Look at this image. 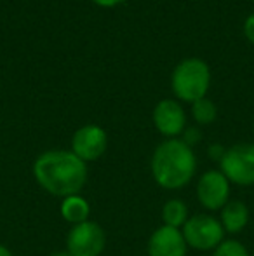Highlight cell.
Masks as SVG:
<instances>
[{"label": "cell", "instance_id": "277c9868", "mask_svg": "<svg viewBox=\"0 0 254 256\" xmlns=\"http://www.w3.org/2000/svg\"><path fill=\"white\" fill-rule=\"evenodd\" d=\"M181 232H183L187 246L199 251L216 250L225 240V228L221 222L206 212L190 216Z\"/></svg>", "mask_w": 254, "mask_h": 256}, {"label": "cell", "instance_id": "2e32d148", "mask_svg": "<svg viewBox=\"0 0 254 256\" xmlns=\"http://www.w3.org/2000/svg\"><path fill=\"white\" fill-rule=\"evenodd\" d=\"M180 140L183 143H187L190 148H193V146L199 145L200 140H202V132H200V129H197V128H187Z\"/></svg>", "mask_w": 254, "mask_h": 256}, {"label": "cell", "instance_id": "44dd1931", "mask_svg": "<svg viewBox=\"0 0 254 256\" xmlns=\"http://www.w3.org/2000/svg\"><path fill=\"white\" fill-rule=\"evenodd\" d=\"M49 256H71L68 251H56V253H52V254H49Z\"/></svg>", "mask_w": 254, "mask_h": 256}, {"label": "cell", "instance_id": "4fadbf2b", "mask_svg": "<svg viewBox=\"0 0 254 256\" xmlns=\"http://www.w3.org/2000/svg\"><path fill=\"white\" fill-rule=\"evenodd\" d=\"M162 222L164 225L173 226V228H183V225L188 222V208L183 200L171 199L162 208Z\"/></svg>", "mask_w": 254, "mask_h": 256}, {"label": "cell", "instance_id": "5bb4252c", "mask_svg": "<svg viewBox=\"0 0 254 256\" xmlns=\"http://www.w3.org/2000/svg\"><path fill=\"white\" fill-rule=\"evenodd\" d=\"M190 112H192L193 120H195L199 126L213 124V122L216 120V117H218L216 104H214V102H211L207 96H206V98H202V100H199V102L192 103Z\"/></svg>", "mask_w": 254, "mask_h": 256}, {"label": "cell", "instance_id": "e0dca14e", "mask_svg": "<svg viewBox=\"0 0 254 256\" xmlns=\"http://www.w3.org/2000/svg\"><path fill=\"white\" fill-rule=\"evenodd\" d=\"M244 35L251 44H254V12L249 14L244 21Z\"/></svg>", "mask_w": 254, "mask_h": 256}, {"label": "cell", "instance_id": "ba28073f", "mask_svg": "<svg viewBox=\"0 0 254 256\" xmlns=\"http://www.w3.org/2000/svg\"><path fill=\"white\" fill-rule=\"evenodd\" d=\"M108 146V136L101 126L85 124L78 128L71 136V152L85 164L98 160Z\"/></svg>", "mask_w": 254, "mask_h": 256}, {"label": "cell", "instance_id": "6da1fadb", "mask_svg": "<svg viewBox=\"0 0 254 256\" xmlns=\"http://www.w3.org/2000/svg\"><path fill=\"white\" fill-rule=\"evenodd\" d=\"M37 183L56 197L78 196L87 183V164L71 150H47L33 164Z\"/></svg>", "mask_w": 254, "mask_h": 256}, {"label": "cell", "instance_id": "9c48e42d", "mask_svg": "<svg viewBox=\"0 0 254 256\" xmlns=\"http://www.w3.org/2000/svg\"><path fill=\"white\" fill-rule=\"evenodd\" d=\"M152 118L157 131L167 140L178 138L187 129V114H185L183 104L178 100H160L153 108Z\"/></svg>", "mask_w": 254, "mask_h": 256}, {"label": "cell", "instance_id": "7402d4cb", "mask_svg": "<svg viewBox=\"0 0 254 256\" xmlns=\"http://www.w3.org/2000/svg\"><path fill=\"white\" fill-rule=\"evenodd\" d=\"M253 134H254V124H253Z\"/></svg>", "mask_w": 254, "mask_h": 256}, {"label": "cell", "instance_id": "603a6c76", "mask_svg": "<svg viewBox=\"0 0 254 256\" xmlns=\"http://www.w3.org/2000/svg\"><path fill=\"white\" fill-rule=\"evenodd\" d=\"M253 4H254V0H253Z\"/></svg>", "mask_w": 254, "mask_h": 256}, {"label": "cell", "instance_id": "9a60e30c", "mask_svg": "<svg viewBox=\"0 0 254 256\" xmlns=\"http://www.w3.org/2000/svg\"><path fill=\"white\" fill-rule=\"evenodd\" d=\"M213 256H249L248 248L235 239H225L220 246L214 250Z\"/></svg>", "mask_w": 254, "mask_h": 256}, {"label": "cell", "instance_id": "30bf717a", "mask_svg": "<svg viewBox=\"0 0 254 256\" xmlns=\"http://www.w3.org/2000/svg\"><path fill=\"white\" fill-rule=\"evenodd\" d=\"M187 242L180 228L162 225L150 236L148 256H187Z\"/></svg>", "mask_w": 254, "mask_h": 256}, {"label": "cell", "instance_id": "8fae6325", "mask_svg": "<svg viewBox=\"0 0 254 256\" xmlns=\"http://www.w3.org/2000/svg\"><path fill=\"white\" fill-rule=\"evenodd\" d=\"M220 222L223 225L225 232L239 234L248 226L249 223V208L241 200H228L221 208Z\"/></svg>", "mask_w": 254, "mask_h": 256}, {"label": "cell", "instance_id": "7c38bea8", "mask_svg": "<svg viewBox=\"0 0 254 256\" xmlns=\"http://www.w3.org/2000/svg\"><path fill=\"white\" fill-rule=\"evenodd\" d=\"M89 212H91L89 202L80 196V194L63 199L61 216L68 223H71V225H78V223H82V222H87Z\"/></svg>", "mask_w": 254, "mask_h": 256}, {"label": "cell", "instance_id": "3957f363", "mask_svg": "<svg viewBox=\"0 0 254 256\" xmlns=\"http://www.w3.org/2000/svg\"><path fill=\"white\" fill-rule=\"evenodd\" d=\"M211 88V68L200 58H185L174 66L171 89L178 102L195 103L206 98Z\"/></svg>", "mask_w": 254, "mask_h": 256}, {"label": "cell", "instance_id": "52a82bcc", "mask_svg": "<svg viewBox=\"0 0 254 256\" xmlns=\"http://www.w3.org/2000/svg\"><path fill=\"white\" fill-rule=\"evenodd\" d=\"M230 197V182L220 169L206 171L197 182V199L207 211H221Z\"/></svg>", "mask_w": 254, "mask_h": 256}, {"label": "cell", "instance_id": "5b68a950", "mask_svg": "<svg viewBox=\"0 0 254 256\" xmlns=\"http://www.w3.org/2000/svg\"><path fill=\"white\" fill-rule=\"evenodd\" d=\"M220 171L239 186L254 185V143H237L225 150Z\"/></svg>", "mask_w": 254, "mask_h": 256}, {"label": "cell", "instance_id": "7a4b0ae2", "mask_svg": "<svg viewBox=\"0 0 254 256\" xmlns=\"http://www.w3.org/2000/svg\"><path fill=\"white\" fill-rule=\"evenodd\" d=\"M150 169H152L153 180L162 188L180 190L187 186L195 176V152L180 138L166 140L153 152Z\"/></svg>", "mask_w": 254, "mask_h": 256}, {"label": "cell", "instance_id": "ffe728a7", "mask_svg": "<svg viewBox=\"0 0 254 256\" xmlns=\"http://www.w3.org/2000/svg\"><path fill=\"white\" fill-rule=\"evenodd\" d=\"M0 256H12V253H10L5 246H2V244H0Z\"/></svg>", "mask_w": 254, "mask_h": 256}, {"label": "cell", "instance_id": "d6986e66", "mask_svg": "<svg viewBox=\"0 0 254 256\" xmlns=\"http://www.w3.org/2000/svg\"><path fill=\"white\" fill-rule=\"evenodd\" d=\"M92 4H96L98 7H103V9H113V7L120 6L126 0H91Z\"/></svg>", "mask_w": 254, "mask_h": 256}, {"label": "cell", "instance_id": "ac0fdd59", "mask_svg": "<svg viewBox=\"0 0 254 256\" xmlns=\"http://www.w3.org/2000/svg\"><path fill=\"white\" fill-rule=\"evenodd\" d=\"M225 150H227V148H225L223 145H220V143H213V145L207 148V154H209L211 158H214V160L220 162L221 157L225 155Z\"/></svg>", "mask_w": 254, "mask_h": 256}, {"label": "cell", "instance_id": "8992f818", "mask_svg": "<svg viewBox=\"0 0 254 256\" xmlns=\"http://www.w3.org/2000/svg\"><path fill=\"white\" fill-rule=\"evenodd\" d=\"M105 246V230L91 220L73 225L66 236V251L71 256H101Z\"/></svg>", "mask_w": 254, "mask_h": 256}]
</instances>
